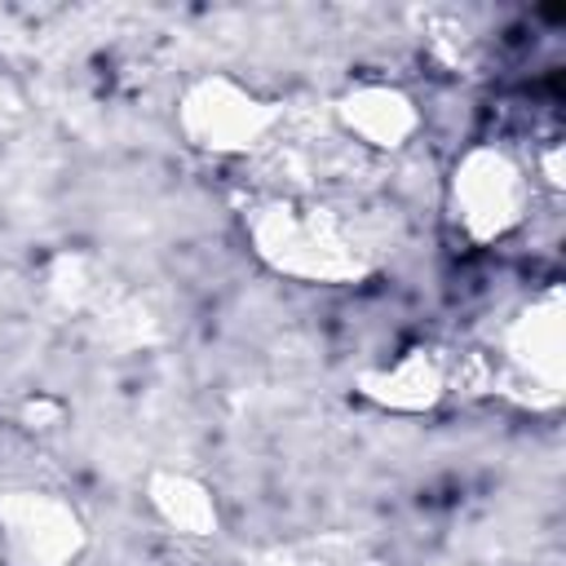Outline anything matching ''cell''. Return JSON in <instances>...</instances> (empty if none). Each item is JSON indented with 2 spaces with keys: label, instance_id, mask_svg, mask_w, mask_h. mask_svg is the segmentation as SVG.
I'll return each mask as SVG.
<instances>
[{
  "label": "cell",
  "instance_id": "cell-1",
  "mask_svg": "<svg viewBox=\"0 0 566 566\" xmlns=\"http://www.w3.org/2000/svg\"><path fill=\"white\" fill-rule=\"evenodd\" d=\"M243 230H248L252 256L292 283L349 287L376 270V256L358 239V230L323 203L270 199V203H256L248 212Z\"/></svg>",
  "mask_w": 566,
  "mask_h": 566
},
{
  "label": "cell",
  "instance_id": "cell-2",
  "mask_svg": "<svg viewBox=\"0 0 566 566\" xmlns=\"http://www.w3.org/2000/svg\"><path fill=\"white\" fill-rule=\"evenodd\" d=\"M172 124L190 150L212 159H243L274 137L283 124V102L265 97L230 71H203L177 93Z\"/></svg>",
  "mask_w": 566,
  "mask_h": 566
},
{
  "label": "cell",
  "instance_id": "cell-3",
  "mask_svg": "<svg viewBox=\"0 0 566 566\" xmlns=\"http://www.w3.org/2000/svg\"><path fill=\"white\" fill-rule=\"evenodd\" d=\"M531 199L535 177H526L522 159L495 142L469 146L447 177V212L455 230L478 248L504 243L513 230H522Z\"/></svg>",
  "mask_w": 566,
  "mask_h": 566
},
{
  "label": "cell",
  "instance_id": "cell-4",
  "mask_svg": "<svg viewBox=\"0 0 566 566\" xmlns=\"http://www.w3.org/2000/svg\"><path fill=\"white\" fill-rule=\"evenodd\" d=\"M495 380L531 411H548L566 394V296L548 287L531 305H522L500 340Z\"/></svg>",
  "mask_w": 566,
  "mask_h": 566
},
{
  "label": "cell",
  "instance_id": "cell-5",
  "mask_svg": "<svg viewBox=\"0 0 566 566\" xmlns=\"http://www.w3.org/2000/svg\"><path fill=\"white\" fill-rule=\"evenodd\" d=\"M88 548L84 513L44 486L0 491V562L4 566H75Z\"/></svg>",
  "mask_w": 566,
  "mask_h": 566
},
{
  "label": "cell",
  "instance_id": "cell-6",
  "mask_svg": "<svg viewBox=\"0 0 566 566\" xmlns=\"http://www.w3.org/2000/svg\"><path fill=\"white\" fill-rule=\"evenodd\" d=\"M332 115H336L340 133H349L358 146L380 150V155L407 150L424 124L416 97L389 80H358V84L340 88L332 102Z\"/></svg>",
  "mask_w": 566,
  "mask_h": 566
},
{
  "label": "cell",
  "instance_id": "cell-7",
  "mask_svg": "<svg viewBox=\"0 0 566 566\" xmlns=\"http://www.w3.org/2000/svg\"><path fill=\"white\" fill-rule=\"evenodd\" d=\"M354 389L376 411H389V416H424V411H433L447 398L451 371H447V358H438V349L416 345V349H402L389 363L363 367L354 376Z\"/></svg>",
  "mask_w": 566,
  "mask_h": 566
},
{
  "label": "cell",
  "instance_id": "cell-8",
  "mask_svg": "<svg viewBox=\"0 0 566 566\" xmlns=\"http://www.w3.org/2000/svg\"><path fill=\"white\" fill-rule=\"evenodd\" d=\"M146 504L172 535L212 539L221 531V504H217L212 486L186 469H150L146 473Z\"/></svg>",
  "mask_w": 566,
  "mask_h": 566
},
{
  "label": "cell",
  "instance_id": "cell-9",
  "mask_svg": "<svg viewBox=\"0 0 566 566\" xmlns=\"http://www.w3.org/2000/svg\"><path fill=\"white\" fill-rule=\"evenodd\" d=\"M62 420H66V407L57 398H49V394H35V398L22 402V424L27 429H40L44 433V429H57Z\"/></svg>",
  "mask_w": 566,
  "mask_h": 566
},
{
  "label": "cell",
  "instance_id": "cell-10",
  "mask_svg": "<svg viewBox=\"0 0 566 566\" xmlns=\"http://www.w3.org/2000/svg\"><path fill=\"white\" fill-rule=\"evenodd\" d=\"M562 159H566L562 146H548V150L539 155V177H544L548 190H562V186H566V177H562Z\"/></svg>",
  "mask_w": 566,
  "mask_h": 566
},
{
  "label": "cell",
  "instance_id": "cell-11",
  "mask_svg": "<svg viewBox=\"0 0 566 566\" xmlns=\"http://www.w3.org/2000/svg\"><path fill=\"white\" fill-rule=\"evenodd\" d=\"M424 566H455V562H424Z\"/></svg>",
  "mask_w": 566,
  "mask_h": 566
}]
</instances>
